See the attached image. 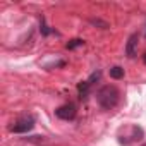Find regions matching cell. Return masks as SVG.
I'll use <instances>...</instances> for the list:
<instances>
[{"label":"cell","instance_id":"6","mask_svg":"<svg viewBox=\"0 0 146 146\" xmlns=\"http://www.w3.org/2000/svg\"><path fill=\"white\" fill-rule=\"evenodd\" d=\"M100 78H102V72H100V70H96V72H93V74L90 76V79H88L86 83H88L90 86H93V84H95V81H100Z\"/></svg>","mask_w":146,"mask_h":146},{"label":"cell","instance_id":"5","mask_svg":"<svg viewBox=\"0 0 146 146\" xmlns=\"http://www.w3.org/2000/svg\"><path fill=\"white\" fill-rule=\"evenodd\" d=\"M110 78H112V79H122V78H124V69L119 67V65L112 67V69H110Z\"/></svg>","mask_w":146,"mask_h":146},{"label":"cell","instance_id":"3","mask_svg":"<svg viewBox=\"0 0 146 146\" xmlns=\"http://www.w3.org/2000/svg\"><path fill=\"white\" fill-rule=\"evenodd\" d=\"M76 113H78V110H76V107L72 105V103L62 105V107H58V108L55 110V115H57L58 119H62V120H72V119L76 117Z\"/></svg>","mask_w":146,"mask_h":146},{"label":"cell","instance_id":"1","mask_svg":"<svg viewBox=\"0 0 146 146\" xmlns=\"http://www.w3.org/2000/svg\"><path fill=\"white\" fill-rule=\"evenodd\" d=\"M119 96H120V93L113 84H105L96 91V102L103 110L115 108L119 103Z\"/></svg>","mask_w":146,"mask_h":146},{"label":"cell","instance_id":"11","mask_svg":"<svg viewBox=\"0 0 146 146\" xmlns=\"http://www.w3.org/2000/svg\"><path fill=\"white\" fill-rule=\"evenodd\" d=\"M144 36H146V31H144Z\"/></svg>","mask_w":146,"mask_h":146},{"label":"cell","instance_id":"9","mask_svg":"<svg viewBox=\"0 0 146 146\" xmlns=\"http://www.w3.org/2000/svg\"><path fill=\"white\" fill-rule=\"evenodd\" d=\"M41 33H43L45 36H46V35H50V29H48V26L45 24V21H43V19H41Z\"/></svg>","mask_w":146,"mask_h":146},{"label":"cell","instance_id":"2","mask_svg":"<svg viewBox=\"0 0 146 146\" xmlns=\"http://www.w3.org/2000/svg\"><path fill=\"white\" fill-rule=\"evenodd\" d=\"M33 127H35V119L33 117H23L17 122H14L9 127V131L11 132H16V134H24V132H29Z\"/></svg>","mask_w":146,"mask_h":146},{"label":"cell","instance_id":"10","mask_svg":"<svg viewBox=\"0 0 146 146\" xmlns=\"http://www.w3.org/2000/svg\"><path fill=\"white\" fill-rule=\"evenodd\" d=\"M143 60H144V64H146V53H144V57H143Z\"/></svg>","mask_w":146,"mask_h":146},{"label":"cell","instance_id":"4","mask_svg":"<svg viewBox=\"0 0 146 146\" xmlns=\"http://www.w3.org/2000/svg\"><path fill=\"white\" fill-rule=\"evenodd\" d=\"M137 41H139V35L137 33H132L125 43V55L129 58H134L136 53H137Z\"/></svg>","mask_w":146,"mask_h":146},{"label":"cell","instance_id":"7","mask_svg":"<svg viewBox=\"0 0 146 146\" xmlns=\"http://www.w3.org/2000/svg\"><path fill=\"white\" fill-rule=\"evenodd\" d=\"M81 45H84V41H83V40H79V38H76V40H70V41L67 43V48H69V50H72V48L81 46Z\"/></svg>","mask_w":146,"mask_h":146},{"label":"cell","instance_id":"8","mask_svg":"<svg viewBox=\"0 0 146 146\" xmlns=\"http://www.w3.org/2000/svg\"><path fill=\"white\" fill-rule=\"evenodd\" d=\"M90 23H91V24H95V26H102V29H107V28H108V24H107V23H103V21H100V19H95V17H91V19H90Z\"/></svg>","mask_w":146,"mask_h":146}]
</instances>
